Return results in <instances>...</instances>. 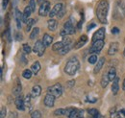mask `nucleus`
Segmentation results:
<instances>
[{"instance_id":"nucleus-1","label":"nucleus","mask_w":125,"mask_h":118,"mask_svg":"<svg viewBox=\"0 0 125 118\" xmlns=\"http://www.w3.org/2000/svg\"><path fill=\"white\" fill-rule=\"evenodd\" d=\"M109 11V3L107 0H100L96 7V15L98 20L105 24L107 22V15Z\"/></svg>"},{"instance_id":"nucleus-2","label":"nucleus","mask_w":125,"mask_h":118,"mask_svg":"<svg viewBox=\"0 0 125 118\" xmlns=\"http://www.w3.org/2000/svg\"><path fill=\"white\" fill-rule=\"evenodd\" d=\"M79 66H80V63H79V60L77 59V58H71L70 59L67 60L65 66H64V72L70 76L74 75V74L77 72V70L79 69Z\"/></svg>"},{"instance_id":"nucleus-3","label":"nucleus","mask_w":125,"mask_h":118,"mask_svg":"<svg viewBox=\"0 0 125 118\" xmlns=\"http://www.w3.org/2000/svg\"><path fill=\"white\" fill-rule=\"evenodd\" d=\"M48 93L52 94L55 98H58L62 95V86L60 84H55L54 86L48 88Z\"/></svg>"},{"instance_id":"nucleus-4","label":"nucleus","mask_w":125,"mask_h":118,"mask_svg":"<svg viewBox=\"0 0 125 118\" xmlns=\"http://www.w3.org/2000/svg\"><path fill=\"white\" fill-rule=\"evenodd\" d=\"M33 51H34L39 57H42V56L44 54L45 45L43 44L42 40H38V41H36V43L34 45V48H33Z\"/></svg>"},{"instance_id":"nucleus-5","label":"nucleus","mask_w":125,"mask_h":118,"mask_svg":"<svg viewBox=\"0 0 125 118\" xmlns=\"http://www.w3.org/2000/svg\"><path fill=\"white\" fill-rule=\"evenodd\" d=\"M65 110H66L65 114L69 118H83L84 115V111L78 108H68Z\"/></svg>"},{"instance_id":"nucleus-6","label":"nucleus","mask_w":125,"mask_h":118,"mask_svg":"<svg viewBox=\"0 0 125 118\" xmlns=\"http://www.w3.org/2000/svg\"><path fill=\"white\" fill-rule=\"evenodd\" d=\"M50 13V3L48 1H44L43 3L41 4L40 10H39V15L42 16H45L49 15Z\"/></svg>"},{"instance_id":"nucleus-7","label":"nucleus","mask_w":125,"mask_h":118,"mask_svg":"<svg viewBox=\"0 0 125 118\" xmlns=\"http://www.w3.org/2000/svg\"><path fill=\"white\" fill-rule=\"evenodd\" d=\"M104 47V40H97L93 42V45L90 49V53H99Z\"/></svg>"},{"instance_id":"nucleus-8","label":"nucleus","mask_w":125,"mask_h":118,"mask_svg":"<svg viewBox=\"0 0 125 118\" xmlns=\"http://www.w3.org/2000/svg\"><path fill=\"white\" fill-rule=\"evenodd\" d=\"M105 32L106 31H105L104 27L97 30L94 34V36H93V39H92L93 42L97 41V40H104V39H105Z\"/></svg>"},{"instance_id":"nucleus-9","label":"nucleus","mask_w":125,"mask_h":118,"mask_svg":"<svg viewBox=\"0 0 125 118\" xmlns=\"http://www.w3.org/2000/svg\"><path fill=\"white\" fill-rule=\"evenodd\" d=\"M62 7H63V5H62V3H58V4H56L54 7H53V9L50 11V13H49V16H50V18H53L55 15H58L60 14V12L62 11Z\"/></svg>"},{"instance_id":"nucleus-10","label":"nucleus","mask_w":125,"mask_h":118,"mask_svg":"<svg viewBox=\"0 0 125 118\" xmlns=\"http://www.w3.org/2000/svg\"><path fill=\"white\" fill-rule=\"evenodd\" d=\"M63 29L65 30L67 35H73L75 33V28L71 22V20H67L64 24H63Z\"/></svg>"},{"instance_id":"nucleus-11","label":"nucleus","mask_w":125,"mask_h":118,"mask_svg":"<svg viewBox=\"0 0 125 118\" xmlns=\"http://www.w3.org/2000/svg\"><path fill=\"white\" fill-rule=\"evenodd\" d=\"M43 103H44V105H45L46 107H49V108L53 107V106H54V103H55V97H54L52 94L47 93L46 96L44 97Z\"/></svg>"},{"instance_id":"nucleus-12","label":"nucleus","mask_w":125,"mask_h":118,"mask_svg":"<svg viewBox=\"0 0 125 118\" xmlns=\"http://www.w3.org/2000/svg\"><path fill=\"white\" fill-rule=\"evenodd\" d=\"M16 108L19 110H24L25 109V101L23 100V98L21 96H17L16 100Z\"/></svg>"},{"instance_id":"nucleus-13","label":"nucleus","mask_w":125,"mask_h":118,"mask_svg":"<svg viewBox=\"0 0 125 118\" xmlns=\"http://www.w3.org/2000/svg\"><path fill=\"white\" fill-rule=\"evenodd\" d=\"M118 47H119V44L117 43V42H113V43H111L109 47V50H108V54H109L110 56H113V55H115L117 51H118Z\"/></svg>"},{"instance_id":"nucleus-14","label":"nucleus","mask_w":125,"mask_h":118,"mask_svg":"<svg viewBox=\"0 0 125 118\" xmlns=\"http://www.w3.org/2000/svg\"><path fill=\"white\" fill-rule=\"evenodd\" d=\"M87 41H88V38H87V36H82L80 39H78V41L76 42V44H75V48L76 49H79V48H81L82 46H84V45L87 43Z\"/></svg>"},{"instance_id":"nucleus-15","label":"nucleus","mask_w":125,"mask_h":118,"mask_svg":"<svg viewBox=\"0 0 125 118\" xmlns=\"http://www.w3.org/2000/svg\"><path fill=\"white\" fill-rule=\"evenodd\" d=\"M16 87L13 88V94L16 95V96H19V94L21 93V90H22V88H21V84H20V81L18 79H16Z\"/></svg>"},{"instance_id":"nucleus-16","label":"nucleus","mask_w":125,"mask_h":118,"mask_svg":"<svg viewBox=\"0 0 125 118\" xmlns=\"http://www.w3.org/2000/svg\"><path fill=\"white\" fill-rule=\"evenodd\" d=\"M118 78L116 77L114 81H113V86H112V92L114 95H116L117 92H118V89H119V86H118Z\"/></svg>"},{"instance_id":"nucleus-17","label":"nucleus","mask_w":125,"mask_h":118,"mask_svg":"<svg viewBox=\"0 0 125 118\" xmlns=\"http://www.w3.org/2000/svg\"><path fill=\"white\" fill-rule=\"evenodd\" d=\"M47 26H48V29L50 31H55L58 27V22L55 19H49L47 22Z\"/></svg>"},{"instance_id":"nucleus-18","label":"nucleus","mask_w":125,"mask_h":118,"mask_svg":"<svg viewBox=\"0 0 125 118\" xmlns=\"http://www.w3.org/2000/svg\"><path fill=\"white\" fill-rule=\"evenodd\" d=\"M32 13H33V12H32V10L30 9L29 6L24 9V11H23V21H24V22L27 23V21L29 20V16L31 15Z\"/></svg>"},{"instance_id":"nucleus-19","label":"nucleus","mask_w":125,"mask_h":118,"mask_svg":"<svg viewBox=\"0 0 125 118\" xmlns=\"http://www.w3.org/2000/svg\"><path fill=\"white\" fill-rule=\"evenodd\" d=\"M42 42H43V44L45 45V47H47V46H50V45H51V43L53 42V38H52L50 35L45 34V35L43 36Z\"/></svg>"},{"instance_id":"nucleus-20","label":"nucleus","mask_w":125,"mask_h":118,"mask_svg":"<svg viewBox=\"0 0 125 118\" xmlns=\"http://www.w3.org/2000/svg\"><path fill=\"white\" fill-rule=\"evenodd\" d=\"M16 20L17 28H20L21 27V21H23V15H21L17 9L16 10Z\"/></svg>"},{"instance_id":"nucleus-21","label":"nucleus","mask_w":125,"mask_h":118,"mask_svg":"<svg viewBox=\"0 0 125 118\" xmlns=\"http://www.w3.org/2000/svg\"><path fill=\"white\" fill-rule=\"evenodd\" d=\"M41 93H42V88L40 86L36 85L33 87V88H32V96L33 97H38L41 95Z\"/></svg>"},{"instance_id":"nucleus-22","label":"nucleus","mask_w":125,"mask_h":118,"mask_svg":"<svg viewBox=\"0 0 125 118\" xmlns=\"http://www.w3.org/2000/svg\"><path fill=\"white\" fill-rule=\"evenodd\" d=\"M104 63H105V59H104V58H101V59L98 60L97 64H96L95 67H94V73H98V72L101 70V68H102V66H103Z\"/></svg>"},{"instance_id":"nucleus-23","label":"nucleus","mask_w":125,"mask_h":118,"mask_svg":"<svg viewBox=\"0 0 125 118\" xmlns=\"http://www.w3.org/2000/svg\"><path fill=\"white\" fill-rule=\"evenodd\" d=\"M109 82H110V80H109V77H108V74H104V75L102 76V79H101V87L105 88L108 86Z\"/></svg>"},{"instance_id":"nucleus-24","label":"nucleus","mask_w":125,"mask_h":118,"mask_svg":"<svg viewBox=\"0 0 125 118\" xmlns=\"http://www.w3.org/2000/svg\"><path fill=\"white\" fill-rule=\"evenodd\" d=\"M31 70L32 72L34 74H37L40 70H41V63L39 61H36L32 64V67H31Z\"/></svg>"},{"instance_id":"nucleus-25","label":"nucleus","mask_w":125,"mask_h":118,"mask_svg":"<svg viewBox=\"0 0 125 118\" xmlns=\"http://www.w3.org/2000/svg\"><path fill=\"white\" fill-rule=\"evenodd\" d=\"M116 70H115V67H112L111 69L109 70V72H108V77H109V80L110 81H114L116 77Z\"/></svg>"},{"instance_id":"nucleus-26","label":"nucleus","mask_w":125,"mask_h":118,"mask_svg":"<svg viewBox=\"0 0 125 118\" xmlns=\"http://www.w3.org/2000/svg\"><path fill=\"white\" fill-rule=\"evenodd\" d=\"M88 112H89V114L92 115V117L93 118H100L101 117V115L99 114V112H98V110H97L96 108H91V109L88 110Z\"/></svg>"},{"instance_id":"nucleus-27","label":"nucleus","mask_w":125,"mask_h":118,"mask_svg":"<svg viewBox=\"0 0 125 118\" xmlns=\"http://www.w3.org/2000/svg\"><path fill=\"white\" fill-rule=\"evenodd\" d=\"M63 47H64L63 42H62V41H59V42H56L55 44H53L52 49H53L54 51H61Z\"/></svg>"},{"instance_id":"nucleus-28","label":"nucleus","mask_w":125,"mask_h":118,"mask_svg":"<svg viewBox=\"0 0 125 118\" xmlns=\"http://www.w3.org/2000/svg\"><path fill=\"white\" fill-rule=\"evenodd\" d=\"M32 70H29V69H26V70H24L23 72H22V76H23V78H25V79H30L32 77Z\"/></svg>"},{"instance_id":"nucleus-29","label":"nucleus","mask_w":125,"mask_h":118,"mask_svg":"<svg viewBox=\"0 0 125 118\" xmlns=\"http://www.w3.org/2000/svg\"><path fill=\"white\" fill-rule=\"evenodd\" d=\"M96 61H97V55H96V54H93V55H91V56L89 57V62H90L91 64L96 63Z\"/></svg>"},{"instance_id":"nucleus-30","label":"nucleus","mask_w":125,"mask_h":118,"mask_svg":"<svg viewBox=\"0 0 125 118\" xmlns=\"http://www.w3.org/2000/svg\"><path fill=\"white\" fill-rule=\"evenodd\" d=\"M39 32H40V29L39 28H34L33 29V31H32V33H31V35H30V39H36V37L39 35Z\"/></svg>"},{"instance_id":"nucleus-31","label":"nucleus","mask_w":125,"mask_h":118,"mask_svg":"<svg viewBox=\"0 0 125 118\" xmlns=\"http://www.w3.org/2000/svg\"><path fill=\"white\" fill-rule=\"evenodd\" d=\"M70 48H71V47H70V45H65L61 51H59V53H60L61 55H65L66 53H68V52H69Z\"/></svg>"},{"instance_id":"nucleus-32","label":"nucleus","mask_w":125,"mask_h":118,"mask_svg":"<svg viewBox=\"0 0 125 118\" xmlns=\"http://www.w3.org/2000/svg\"><path fill=\"white\" fill-rule=\"evenodd\" d=\"M36 23V19H33V18H30L28 21H27V31H30L32 28V26Z\"/></svg>"},{"instance_id":"nucleus-33","label":"nucleus","mask_w":125,"mask_h":118,"mask_svg":"<svg viewBox=\"0 0 125 118\" xmlns=\"http://www.w3.org/2000/svg\"><path fill=\"white\" fill-rule=\"evenodd\" d=\"M31 118H42V114L39 110H34L31 113Z\"/></svg>"},{"instance_id":"nucleus-34","label":"nucleus","mask_w":125,"mask_h":118,"mask_svg":"<svg viewBox=\"0 0 125 118\" xmlns=\"http://www.w3.org/2000/svg\"><path fill=\"white\" fill-rule=\"evenodd\" d=\"M54 113H55V115H63L66 113V110L63 108H59V109H56Z\"/></svg>"},{"instance_id":"nucleus-35","label":"nucleus","mask_w":125,"mask_h":118,"mask_svg":"<svg viewBox=\"0 0 125 118\" xmlns=\"http://www.w3.org/2000/svg\"><path fill=\"white\" fill-rule=\"evenodd\" d=\"M22 48H23V51H24V53H26V54H29V53H30V52L32 51L31 47H30V46H29L28 44H23Z\"/></svg>"},{"instance_id":"nucleus-36","label":"nucleus","mask_w":125,"mask_h":118,"mask_svg":"<svg viewBox=\"0 0 125 118\" xmlns=\"http://www.w3.org/2000/svg\"><path fill=\"white\" fill-rule=\"evenodd\" d=\"M29 7H30V9L32 10V12H35V10H36V1L35 0H30Z\"/></svg>"},{"instance_id":"nucleus-37","label":"nucleus","mask_w":125,"mask_h":118,"mask_svg":"<svg viewBox=\"0 0 125 118\" xmlns=\"http://www.w3.org/2000/svg\"><path fill=\"white\" fill-rule=\"evenodd\" d=\"M111 118H121L119 112H116L115 110H112L111 111Z\"/></svg>"},{"instance_id":"nucleus-38","label":"nucleus","mask_w":125,"mask_h":118,"mask_svg":"<svg viewBox=\"0 0 125 118\" xmlns=\"http://www.w3.org/2000/svg\"><path fill=\"white\" fill-rule=\"evenodd\" d=\"M6 113H7V108H6L5 107H2V108H1V112H0V117L5 118Z\"/></svg>"},{"instance_id":"nucleus-39","label":"nucleus","mask_w":125,"mask_h":118,"mask_svg":"<svg viewBox=\"0 0 125 118\" xmlns=\"http://www.w3.org/2000/svg\"><path fill=\"white\" fill-rule=\"evenodd\" d=\"M62 42H63V44H64V46L65 45H70V42H71V39H69V38H63L62 39Z\"/></svg>"},{"instance_id":"nucleus-40","label":"nucleus","mask_w":125,"mask_h":118,"mask_svg":"<svg viewBox=\"0 0 125 118\" xmlns=\"http://www.w3.org/2000/svg\"><path fill=\"white\" fill-rule=\"evenodd\" d=\"M64 11H65V9H64V7H62V11H61L60 14L58 15V17H59V18H62V16H63V15H64Z\"/></svg>"},{"instance_id":"nucleus-41","label":"nucleus","mask_w":125,"mask_h":118,"mask_svg":"<svg viewBox=\"0 0 125 118\" xmlns=\"http://www.w3.org/2000/svg\"><path fill=\"white\" fill-rule=\"evenodd\" d=\"M112 33H113L114 35H117V34L119 33V29H118V28H116V27H115V28H113V29H112Z\"/></svg>"},{"instance_id":"nucleus-42","label":"nucleus","mask_w":125,"mask_h":118,"mask_svg":"<svg viewBox=\"0 0 125 118\" xmlns=\"http://www.w3.org/2000/svg\"><path fill=\"white\" fill-rule=\"evenodd\" d=\"M9 3V0H3V8H6Z\"/></svg>"},{"instance_id":"nucleus-43","label":"nucleus","mask_w":125,"mask_h":118,"mask_svg":"<svg viewBox=\"0 0 125 118\" xmlns=\"http://www.w3.org/2000/svg\"><path fill=\"white\" fill-rule=\"evenodd\" d=\"M95 27V24L94 23H92L91 25H89V27H88V31H91V30L93 29V28H94Z\"/></svg>"},{"instance_id":"nucleus-44","label":"nucleus","mask_w":125,"mask_h":118,"mask_svg":"<svg viewBox=\"0 0 125 118\" xmlns=\"http://www.w3.org/2000/svg\"><path fill=\"white\" fill-rule=\"evenodd\" d=\"M74 84H75V82H74V81H71V82H68L66 85H67L69 88H71V86H72V85H74Z\"/></svg>"},{"instance_id":"nucleus-45","label":"nucleus","mask_w":125,"mask_h":118,"mask_svg":"<svg viewBox=\"0 0 125 118\" xmlns=\"http://www.w3.org/2000/svg\"><path fill=\"white\" fill-rule=\"evenodd\" d=\"M122 89L125 90V79H124V81H123V84H122Z\"/></svg>"},{"instance_id":"nucleus-46","label":"nucleus","mask_w":125,"mask_h":118,"mask_svg":"<svg viewBox=\"0 0 125 118\" xmlns=\"http://www.w3.org/2000/svg\"><path fill=\"white\" fill-rule=\"evenodd\" d=\"M123 54H124V56H125V49H124V52H123Z\"/></svg>"}]
</instances>
